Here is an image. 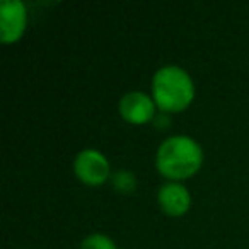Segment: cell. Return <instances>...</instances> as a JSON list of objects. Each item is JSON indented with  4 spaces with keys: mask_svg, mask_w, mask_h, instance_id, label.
I'll list each match as a JSON object with an SVG mask.
<instances>
[{
    "mask_svg": "<svg viewBox=\"0 0 249 249\" xmlns=\"http://www.w3.org/2000/svg\"><path fill=\"white\" fill-rule=\"evenodd\" d=\"M203 162V150L200 143L188 135H173L159 145L156 164L160 174L171 181L190 178L200 169Z\"/></svg>",
    "mask_w": 249,
    "mask_h": 249,
    "instance_id": "6da1fadb",
    "label": "cell"
},
{
    "mask_svg": "<svg viewBox=\"0 0 249 249\" xmlns=\"http://www.w3.org/2000/svg\"><path fill=\"white\" fill-rule=\"evenodd\" d=\"M152 96L166 113L181 111L193 101L195 84L191 75L178 65H164L152 77Z\"/></svg>",
    "mask_w": 249,
    "mask_h": 249,
    "instance_id": "7a4b0ae2",
    "label": "cell"
},
{
    "mask_svg": "<svg viewBox=\"0 0 249 249\" xmlns=\"http://www.w3.org/2000/svg\"><path fill=\"white\" fill-rule=\"evenodd\" d=\"M73 171L86 184H101L109 178V162L99 150L84 149L75 156Z\"/></svg>",
    "mask_w": 249,
    "mask_h": 249,
    "instance_id": "3957f363",
    "label": "cell"
},
{
    "mask_svg": "<svg viewBox=\"0 0 249 249\" xmlns=\"http://www.w3.org/2000/svg\"><path fill=\"white\" fill-rule=\"evenodd\" d=\"M28 12L26 5L21 0H4L0 4V31H2V43L18 41L26 29Z\"/></svg>",
    "mask_w": 249,
    "mask_h": 249,
    "instance_id": "277c9868",
    "label": "cell"
},
{
    "mask_svg": "<svg viewBox=\"0 0 249 249\" xmlns=\"http://www.w3.org/2000/svg\"><path fill=\"white\" fill-rule=\"evenodd\" d=\"M120 114L130 123L142 124L154 118L156 101L142 90H130L120 99Z\"/></svg>",
    "mask_w": 249,
    "mask_h": 249,
    "instance_id": "5b68a950",
    "label": "cell"
},
{
    "mask_svg": "<svg viewBox=\"0 0 249 249\" xmlns=\"http://www.w3.org/2000/svg\"><path fill=\"white\" fill-rule=\"evenodd\" d=\"M159 205L167 215H183L190 208V191L179 181H167L159 188L157 193Z\"/></svg>",
    "mask_w": 249,
    "mask_h": 249,
    "instance_id": "8992f818",
    "label": "cell"
},
{
    "mask_svg": "<svg viewBox=\"0 0 249 249\" xmlns=\"http://www.w3.org/2000/svg\"><path fill=\"white\" fill-rule=\"evenodd\" d=\"M111 183L113 188L118 193H132L137 186V179L135 174L128 169H120L111 176Z\"/></svg>",
    "mask_w": 249,
    "mask_h": 249,
    "instance_id": "52a82bcc",
    "label": "cell"
},
{
    "mask_svg": "<svg viewBox=\"0 0 249 249\" xmlns=\"http://www.w3.org/2000/svg\"><path fill=\"white\" fill-rule=\"evenodd\" d=\"M80 249H116V244L107 235L101 234V232H92L82 239Z\"/></svg>",
    "mask_w": 249,
    "mask_h": 249,
    "instance_id": "ba28073f",
    "label": "cell"
}]
</instances>
